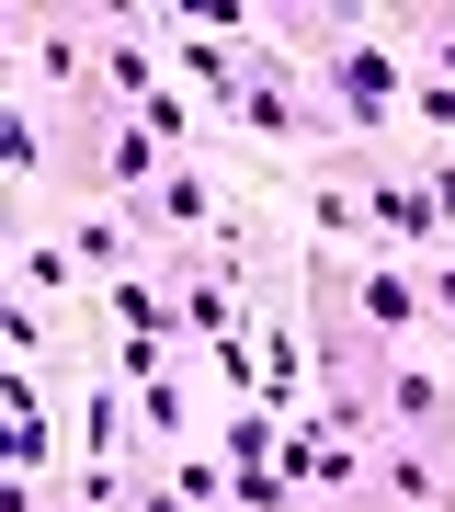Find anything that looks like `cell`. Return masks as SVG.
<instances>
[{
  "mask_svg": "<svg viewBox=\"0 0 455 512\" xmlns=\"http://www.w3.org/2000/svg\"><path fill=\"white\" fill-rule=\"evenodd\" d=\"M387 35H399V57H410V69L455 80V0H421V12H387Z\"/></svg>",
  "mask_w": 455,
  "mask_h": 512,
  "instance_id": "9",
  "label": "cell"
},
{
  "mask_svg": "<svg viewBox=\"0 0 455 512\" xmlns=\"http://www.w3.org/2000/svg\"><path fill=\"white\" fill-rule=\"evenodd\" d=\"M160 285H171V308H182V353L251 342V262H217V251H160Z\"/></svg>",
  "mask_w": 455,
  "mask_h": 512,
  "instance_id": "5",
  "label": "cell"
},
{
  "mask_svg": "<svg viewBox=\"0 0 455 512\" xmlns=\"http://www.w3.org/2000/svg\"><path fill=\"white\" fill-rule=\"evenodd\" d=\"M91 274H80V251H69V239H57V217H23L12 228V296H46V308H57V296H80Z\"/></svg>",
  "mask_w": 455,
  "mask_h": 512,
  "instance_id": "7",
  "label": "cell"
},
{
  "mask_svg": "<svg viewBox=\"0 0 455 512\" xmlns=\"http://www.w3.org/2000/svg\"><path fill=\"white\" fill-rule=\"evenodd\" d=\"M12 46H23V92L57 103L69 126H91V114H114L103 92V12H12Z\"/></svg>",
  "mask_w": 455,
  "mask_h": 512,
  "instance_id": "3",
  "label": "cell"
},
{
  "mask_svg": "<svg viewBox=\"0 0 455 512\" xmlns=\"http://www.w3.org/2000/svg\"><path fill=\"white\" fill-rule=\"evenodd\" d=\"M296 205H308V239H319V251H376V217H364V183H353V148L296 160Z\"/></svg>",
  "mask_w": 455,
  "mask_h": 512,
  "instance_id": "6",
  "label": "cell"
},
{
  "mask_svg": "<svg viewBox=\"0 0 455 512\" xmlns=\"http://www.w3.org/2000/svg\"><path fill=\"white\" fill-rule=\"evenodd\" d=\"M137 433L148 444H205V421H194V353L160 376H137Z\"/></svg>",
  "mask_w": 455,
  "mask_h": 512,
  "instance_id": "8",
  "label": "cell"
},
{
  "mask_svg": "<svg viewBox=\"0 0 455 512\" xmlns=\"http://www.w3.org/2000/svg\"><path fill=\"white\" fill-rule=\"evenodd\" d=\"M376 410H387V433L455 456V353L444 342H387L376 353Z\"/></svg>",
  "mask_w": 455,
  "mask_h": 512,
  "instance_id": "4",
  "label": "cell"
},
{
  "mask_svg": "<svg viewBox=\"0 0 455 512\" xmlns=\"http://www.w3.org/2000/svg\"><path fill=\"white\" fill-rule=\"evenodd\" d=\"M296 296H319V308H342L364 342H444L433 296H421V262H387V251H296Z\"/></svg>",
  "mask_w": 455,
  "mask_h": 512,
  "instance_id": "1",
  "label": "cell"
},
{
  "mask_svg": "<svg viewBox=\"0 0 455 512\" xmlns=\"http://www.w3.org/2000/svg\"><path fill=\"white\" fill-rule=\"evenodd\" d=\"M137 228L148 251H217V262H262V217L228 194L217 160H171L160 183L137 194Z\"/></svg>",
  "mask_w": 455,
  "mask_h": 512,
  "instance_id": "2",
  "label": "cell"
}]
</instances>
